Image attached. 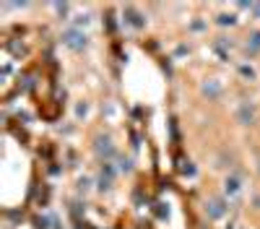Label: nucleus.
Here are the masks:
<instances>
[{
  "label": "nucleus",
  "mask_w": 260,
  "mask_h": 229,
  "mask_svg": "<svg viewBox=\"0 0 260 229\" xmlns=\"http://www.w3.org/2000/svg\"><path fill=\"white\" fill-rule=\"evenodd\" d=\"M62 42H65V45H68L71 50H81V47H86V34H81V31L71 29V31H65Z\"/></svg>",
  "instance_id": "1"
},
{
  "label": "nucleus",
  "mask_w": 260,
  "mask_h": 229,
  "mask_svg": "<svg viewBox=\"0 0 260 229\" xmlns=\"http://www.w3.org/2000/svg\"><path fill=\"white\" fill-rule=\"evenodd\" d=\"M208 214H211L213 219L224 214V206H221V201H219V198H216V201H211V203H208Z\"/></svg>",
  "instance_id": "2"
},
{
  "label": "nucleus",
  "mask_w": 260,
  "mask_h": 229,
  "mask_svg": "<svg viewBox=\"0 0 260 229\" xmlns=\"http://www.w3.org/2000/svg\"><path fill=\"white\" fill-rule=\"evenodd\" d=\"M226 190H229V193H237V190H240V180L232 177V180L226 182Z\"/></svg>",
  "instance_id": "3"
},
{
  "label": "nucleus",
  "mask_w": 260,
  "mask_h": 229,
  "mask_svg": "<svg viewBox=\"0 0 260 229\" xmlns=\"http://www.w3.org/2000/svg\"><path fill=\"white\" fill-rule=\"evenodd\" d=\"M250 45H252L255 50H260V31H255V34L250 37Z\"/></svg>",
  "instance_id": "4"
},
{
  "label": "nucleus",
  "mask_w": 260,
  "mask_h": 229,
  "mask_svg": "<svg viewBox=\"0 0 260 229\" xmlns=\"http://www.w3.org/2000/svg\"><path fill=\"white\" fill-rule=\"evenodd\" d=\"M252 8H255V13H257V16H260V6H252Z\"/></svg>",
  "instance_id": "5"
}]
</instances>
